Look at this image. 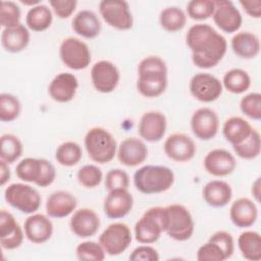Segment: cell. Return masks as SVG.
Wrapping results in <instances>:
<instances>
[{
	"label": "cell",
	"mask_w": 261,
	"mask_h": 261,
	"mask_svg": "<svg viewBox=\"0 0 261 261\" xmlns=\"http://www.w3.org/2000/svg\"><path fill=\"white\" fill-rule=\"evenodd\" d=\"M186 43L192 51L194 65L202 69L216 66L227 50L226 39L207 23L192 25L186 35Z\"/></svg>",
	"instance_id": "obj_1"
},
{
	"label": "cell",
	"mask_w": 261,
	"mask_h": 261,
	"mask_svg": "<svg viewBox=\"0 0 261 261\" xmlns=\"http://www.w3.org/2000/svg\"><path fill=\"white\" fill-rule=\"evenodd\" d=\"M137 90L146 98H156L164 93L167 87V66L165 61L150 55L141 60L138 66Z\"/></svg>",
	"instance_id": "obj_2"
},
{
	"label": "cell",
	"mask_w": 261,
	"mask_h": 261,
	"mask_svg": "<svg viewBox=\"0 0 261 261\" xmlns=\"http://www.w3.org/2000/svg\"><path fill=\"white\" fill-rule=\"evenodd\" d=\"M173 182V171L162 165H144L134 174L135 187L139 192L146 195L166 192Z\"/></svg>",
	"instance_id": "obj_3"
},
{
	"label": "cell",
	"mask_w": 261,
	"mask_h": 261,
	"mask_svg": "<svg viewBox=\"0 0 261 261\" xmlns=\"http://www.w3.org/2000/svg\"><path fill=\"white\" fill-rule=\"evenodd\" d=\"M84 142L89 158L96 163H108L116 155V140L104 127L95 126L90 128L85 136Z\"/></svg>",
	"instance_id": "obj_4"
},
{
	"label": "cell",
	"mask_w": 261,
	"mask_h": 261,
	"mask_svg": "<svg viewBox=\"0 0 261 261\" xmlns=\"http://www.w3.org/2000/svg\"><path fill=\"white\" fill-rule=\"evenodd\" d=\"M166 208L151 207L135 224V238L140 244L150 245L157 242L166 228Z\"/></svg>",
	"instance_id": "obj_5"
},
{
	"label": "cell",
	"mask_w": 261,
	"mask_h": 261,
	"mask_svg": "<svg viewBox=\"0 0 261 261\" xmlns=\"http://www.w3.org/2000/svg\"><path fill=\"white\" fill-rule=\"evenodd\" d=\"M167 220L165 232L174 241L185 242L194 233L195 223L192 214L181 204H170L165 207Z\"/></svg>",
	"instance_id": "obj_6"
},
{
	"label": "cell",
	"mask_w": 261,
	"mask_h": 261,
	"mask_svg": "<svg viewBox=\"0 0 261 261\" xmlns=\"http://www.w3.org/2000/svg\"><path fill=\"white\" fill-rule=\"evenodd\" d=\"M4 199L11 207L24 214L37 212L42 202L41 196L36 189L21 182L9 185L4 191Z\"/></svg>",
	"instance_id": "obj_7"
},
{
	"label": "cell",
	"mask_w": 261,
	"mask_h": 261,
	"mask_svg": "<svg viewBox=\"0 0 261 261\" xmlns=\"http://www.w3.org/2000/svg\"><path fill=\"white\" fill-rule=\"evenodd\" d=\"M59 56L63 64L73 70L87 68L92 60L89 46L74 37H67L62 40L59 46Z\"/></svg>",
	"instance_id": "obj_8"
},
{
	"label": "cell",
	"mask_w": 261,
	"mask_h": 261,
	"mask_svg": "<svg viewBox=\"0 0 261 261\" xmlns=\"http://www.w3.org/2000/svg\"><path fill=\"white\" fill-rule=\"evenodd\" d=\"M99 243L107 255L118 256L132 243L130 228L123 222L111 223L99 236Z\"/></svg>",
	"instance_id": "obj_9"
},
{
	"label": "cell",
	"mask_w": 261,
	"mask_h": 261,
	"mask_svg": "<svg viewBox=\"0 0 261 261\" xmlns=\"http://www.w3.org/2000/svg\"><path fill=\"white\" fill-rule=\"evenodd\" d=\"M99 12L104 21L119 31L133 28L134 19L128 3L121 0H103L99 3Z\"/></svg>",
	"instance_id": "obj_10"
},
{
	"label": "cell",
	"mask_w": 261,
	"mask_h": 261,
	"mask_svg": "<svg viewBox=\"0 0 261 261\" xmlns=\"http://www.w3.org/2000/svg\"><path fill=\"white\" fill-rule=\"evenodd\" d=\"M191 95L198 101L210 103L216 101L222 94V84L214 75L199 72L192 76L189 85Z\"/></svg>",
	"instance_id": "obj_11"
},
{
	"label": "cell",
	"mask_w": 261,
	"mask_h": 261,
	"mask_svg": "<svg viewBox=\"0 0 261 261\" xmlns=\"http://www.w3.org/2000/svg\"><path fill=\"white\" fill-rule=\"evenodd\" d=\"M120 79L119 70L114 63L108 60H100L91 68V81L96 91L108 94L118 86Z\"/></svg>",
	"instance_id": "obj_12"
},
{
	"label": "cell",
	"mask_w": 261,
	"mask_h": 261,
	"mask_svg": "<svg viewBox=\"0 0 261 261\" xmlns=\"http://www.w3.org/2000/svg\"><path fill=\"white\" fill-rule=\"evenodd\" d=\"M163 150L165 155L175 162H188L196 154L197 147L192 138L186 134L174 133L167 137Z\"/></svg>",
	"instance_id": "obj_13"
},
{
	"label": "cell",
	"mask_w": 261,
	"mask_h": 261,
	"mask_svg": "<svg viewBox=\"0 0 261 261\" xmlns=\"http://www.w3.org/2000/svg\"><path fill=\"white\" fill-rule=\"evenodd\" d=\"M219 128L217 113L208 107L197 109L191 117V129L196 138L202 141L213 139Z\"/></svg>",
	"instance_id": "obj_14"
},
{
	"label": "cell",
	"mask_w": 261,
	"mask_h": 261,
	"mask_svg": "<svg viewBox=\"0 0 261 261\" xmlns=\"http://www.w3.org/2000/svg\"><path fill=\"white\" fill-rule=\"evenodd\" d=\"M215 9L213 12L214 23L225 33H236L242 25L243 17L233 2L229 0H213Z\"/></svg>",
	"instance_id": "obj_15"
},
{
	"label": "cell",
	"mask_w": 261,
	"mask_h": 261,
	"mask_svg": "<svg viewBox=\"0 0 261 261\" xmlns=\"http://www.w3.org/2000/svg\"><path fill=\"white\" fill-rule=\"evenodd\" d=\"M167 120L160 111L145 112L139 121L138 132L142 139L147 142L155 143L160 141L165 135Z\"/></svg>",
	"instance_id": "obj_16"
},
{
	"label": "cell",
	"mask_w": 261,
	"mask_h": 261,
	"mask_svg": "<svg viewBox=\"0 0 261 261\" xmlns=\"http://www.w3.org/2000/svg\"><path fill=\"white\" fill-rule=\"evenodd\" d=\"M205 170L214 176H226L237 167L234 156L225 149L217 148L209 151L204 158Z\"/></svg>",
	"instance_id": "obj_17"
},
{
	"label": "cell",
	"mask_w": 261,
	"mask_h": 261,
	"mask_svg": "<svg viewBox=\"0 0 261 261\" xmlns=\"http://www.w3.org/2000/svg\"><path fill=\"white\" fill-rule=\"evenodd\" d=\"M134 198L127 189L109 191L103 204L105 215L111 219H119L126 216L133 209Z\"/></svg>",
	"instance_id": "obj_18"
},
{
	"label": "cell",
	"mask_w": 261,
	"mask_h": 261,
	"mask_svg": "<svg viewBox=\"0 0 261 261\" xmlns=\"http://www.w3.org/2000/svg\"><path fill=\"white\" fill-rule=\"evenodd\" d=\"M148 148L146 144L138 138H126L117 147L118 161L127 167L138 166L146 161Z\"/></svg>",
	"instance_id": "obj_19"
},
{
	"label": "cell",
	"mask_w": 261,
	"mask_h": 261,
	"mask_svg": "<svg viewBox=\"0 0 261 261\" xmlns=\"http://www.w3.org/2000/svg\"><path fill=\"white\" fill-rule=\"evenodd\" d=\"M23 232L15 217L5 209L0 211V245L4 250H14L20 247Z\"/></svg>",
	"instance_id": "obj_20"
},
{
	"label": "cell",
	"mask_w": 261,
	"mask_h": 261,
	"mask_svg": "<svg viewBox=\"0 0 261 261\" xmlns=\"http://www.w3.org/2000/svg\"><path fill=\"white\" fill-rule=\"evenodd\" d=\"M100 218L98 214L90 208H81L73 212L69 227L79 238H90L97 233L100 227Z\"/></svg>",
	"instance_id": "obj_21"
},
{
	"label": "cell",
	"mask_w": 261,
	"mask_h": 261,
	"mask_svg": "<svg viewBox=\"0 0 261 261\" xmlns=\"http://www.w3.org/2000/svg\"><path fill=\"white\" fill-rule=\"evenodd\" d=\"M77 87L79 81L73 73L60 72L50 82L48 93L54 101L67 103L74 98Z\"/></svg>",
	"instance_id": "obj_22"
},
{
	"label": "cell",
	"mask_w": 261,
	"mask_h": 261,
	"mask_svg": "<svg viewBox=\"0 0 261 261\" xmlns=\"http://www.w3.org/2000/svg\"><path fill=\"white\" fill-rule=\"evenodd\" d=\"M24 234L33 244H43L50 240L53 233L52 221L42 213H33L23 223Z\"/></svg>",
	"instance_id": "obj_23"
},
{
	"label": "cell",
	"mask_w": 261,
	"mask_h": 261,
	"mask_svg": "<svg viewBox=\"0 0 261 261\" xmlns=\"http://www.w3.org/2000/svg\"><path fill=\"white\" fill-rule=\"evenodd\" d=\"M229 218L238 227H250L258 218V208L251 199L247 197L239 198L229 208Z\"/></svg>",
	"instance_id": "obj_24"
},
{
	"label": "cell",
	"mask_w": 261,
	"mask_h": 261,
	"mask_svg": "<svg viewBox=\"0 0 261 261\" xmlns=\"http://www.w3.org/2000/svg\"><path fill=\"white\" fill-rule=\"evenodd\" d=\"M77 205L75 197L67 191H56L46 201V212L50 217L63 218L71 214Z\"/></svg>",
	"instance_id": "obj_25"
},
{
	"label": "cell",
	"mask_w": 261,
	"mask_h": 261,
	"mask_svg": "<svg viewBox=\"0 0 261 261\" xmlns=\"http://www.w3.org/2000/svg\"><path fill=\"white\" fill-rule=\"evenodd\" d=\"M202 197L209 206L221 208L230 202L232 198V190L224 180H210L204 186Z\"/></svg>",
	"instance_id": "obj_26"
},
{
	"label": "cell",
	"mask_w": 261,
	"mask_h": 261,
	"mask_svg": "<svg viewBox=\"0 0 261 261\" xmlns=\"http://www.w3.org/2000/svg\"><path fill=\"white\" fill-rule=\"evenodd\" d=\"M71 27L74 33L86 39H94L101 32V22L97 14L88 9L79 11L72 18Z\"/></svg>",
	"instance_id": "obj_27"
},
{
	"label": "cell",
	"mask_w": 261,
	"mask_h": 261,
	"mask_svg": "<svg viewBox=\"0 0 261 261\" xmlns=\"http://www.w3.org/2000/svg\"><path fill=\"white\" fill-rule=\"evenodd\" d=\"M233 53L243 59L255 58L260 52V40L251 32H239L230 41Z\"/></svg>",
	"instance_id": "obj_28"
},
{
	"label": "cell",
	"mask_w": 261,
	"mask_h": 261,
	"mask_svg": "<svg viewBox=\"0 0 261 261\" xmlns=\"http://www.w3.org/2000/svg\"><path fill=\"white\" fill-rule=\"evenodd\" d=\"M30 32L24 24L19 23L13 28L4 29L1 33V45L5 51L18 53L27 48L30 43Z\"/></svg>",
	"instance_id": "obj_29"
},
{
	"label": "cell",
	"mask_w": 261,
	"mask_h": 261,
	"mask_svg": "<svg viewBox=\"0 0 261 261\" xmlns=\"http://www.w3.org/2000/svg\"><path fill=\"white\" fill-rule=\"evenodd\" d=\"M253 126L241 116H231L227 118L222 126V134L225 140L232 146L245 141L252 133Z\"/></svg>",
	"instance_id": "obj_30"
},
{
	"label": "cell",
	"mask_w": 261,
	"mask_h": 261,
	"mask_svg": "<svg viewBox=\"0 0 261 261\" xmlns=\"http://www.w3.org/2000/svg\"><path fill=\"white\" fill-rule=\"evenodd\" d=\"M238 247L242 256L250 261L261 259V237L254 230H245L238 238Z\"/></svg>",
	"instance_id": "obj_31"
},
{
	"label": "cell",
	"mask_w": 261,
	"mask_h": 261,
	"mask_svg": "<svg viewBox=\"0 0 261 261\" xmlns=\"http://www.w3.org/2000/svg\"><path fill=\"white\" fill-rule=\"evenodd\" d=\"M53 21L51 9L44 4L31 7L25 16V24L33 32H43L50 28Z\"/></svg>",
	"instance_id": "obj_32"
},
{
	"label": "cell",
	"mask_w": 261,
	"mask_h": 261,
	"mask_svg": "<svg viewBox=\"0 0 261 261\" xmlns=\"http://www.w3.org/2000/svg\"><path fill=\"white\" fill-rule=\"evenodd\" d=\"M222 87L232 94L245 93L251 86L249 73L242 68H232L226 71L222 79Z\"/></svg>",
	"instance_id": "obj_33"
},
{
	"label": "cell",
	"mask_w": 261,
	"mask_h": 261,
	"mask_svg": "<svg viewBox=\"0 0 261 261\" xmlns=\"http://www.w3.org/2000/svg\"><path fill=\"white\" fill-rule=\"evenodd\" d=\"M43 169V158L27 157L15 167L16 176L24 182L38 184Z\"/></svg>",
	"instance_id": "obj_34"
},
{
	"label": "cell",
	"mask_w": 261,
	"mask_h": 261,
	"mask_svg": "<svg viewBox=\"0 0 261 261\" xmlns=\"http://www.w3.org/2000/svg\"><path fill=\"white\" fill-rule=\"evenodd\" d=\"M159 22L163 30L169 33H174L182 30L187 22L185 11L177 6H169L161 10Z\"/></svg>",
	"instance_id": "obj_35"
},
{
	"label": "cell",
	"mask_w": 261,
	"mask_h": 261,
	"mask_svg": "<svg viewBox=\"0 0 261 261\" xmlns=\"http://www.w3.org/2000/svg\"><path fill=\"white\" fill-rule=\"evenodd\" d=\"M83 158L82 147L72 141H67L60 144L55 152V159L61 165L65 167H71L77 164Z\"/></svg>",
	"instance_id": "obj_36"
},
{
	"label": "cell",
	"mask_w": 261,
	"mask_h": 261,
	"mask_svg": "<svg viewBox=\"0 0 261 261\" xmlns=\"http://www.w3.org/2000/svg\"><path fill=\"white\" fill-rule=\"evenodd\" d=\"M232 149L242 159L252 160L257 158L261 152L260 133L256 128H253L251 135L242 143L232 146Z\"/></svg>",
	"instance_id": "obj_37"
},
{
	"label": "cell",
	"mask_w": 261,
	"mask_h": 261,
	"mask_svg": "<svg viewBox=\"0 0 261 261\" xmlns=\"http://www.w3.org/2000/svg\"><path fill=\"white\" fill-rule=\"evenodd\" d=\"M20 140L11 134H4L0 138V157L8 164L15 162L22 154Z\"/></svg>",
	"instance_id": "obj_38"
},
{
	"label": "cell",
	"mask_w": 261,
	"mask_h": 261,
	"mask_svg": "<svg viewBox=\"0 0 261 261\" xmlns=\"http://www.w3.org/2000/svg\"><path fill=\"white\" fill-rule=\"evenodd\" d=\"M21 111V105L17 97L12 94L2 93L0 95V120L10 122L15 120Z\"/></svg>",
	"instance_id": "obj_39"
},
{
	"label": "cell",
	"mask_w": 261,
	"mask_h": 261,
	"mask_svg": "<svg viewBox=\"0 0 261 261\" xmlns=\"http://www.w3.org/2000/svg\"><path fill=\"white\" fill-rule=\"evenodd\" d=\"M75 255L79 260L88 261H103L106 253L100 243L93 241H86L77 245Z\"/></svg>",
	"instance_id": "obj_40"
},
{
	"label": "cell",
	"mask_w": 261,
	"mask_h": 261,
	"mask_svg": "<svg viewBox=\"0 0 261 261\" xmlns=\"http://www.w3.org/2000/svg\"><path fill=\"white\" fill-rule=\"evenodd\" d=\"M215 9L212 0H192L187 4L188 16L194 20L208 19L213 15Z\"/></svg>",
	"instance_id": "obj_41"
},
{
	"label": "cell",
	"mask_w": 261,
	"mask_h": 261,
	"mask_svg": "<svg viewBox=\"0 0 261 261\" xmlns=\"http://www.w3.org/2000/svg\"><path fill=\"white\" fill-rule=\"evenodd\" d=\"M76 178L83 187L87 189H94L101 184L103 173L98 166L94 164H87L79 169Z\"/></svg>",
	"instance_id": "obj_42"
},
{
	"label": "cell",
	"mask_w": 261,
	"mask_h": 261,
	"mask_svg": "<svg viewBox=\"0 0 261 261\" xmlns=\"http://www.w3.org/2000/svg\"><path fill=\"white\" fill-rule=\"evenodd\" d=\"M20 8L13 1H1L0 24L4 29L13 28L20 23Z\"/></svg>",
	"instance_id": "obj_43"
},
{
	"label": "cell",
	"mask_w": 261,
	"mask_h": 261,
	"mask_svg": "<svg viewBox=\"0 0 261 261\" xmlns=\"http://www.w3.org/2000/svg\"><path fill=\"white\" fill-rule=\"evenodd\" d=\"M240 108L243 114L254 120L261 119V94L252 92L245 95L240 101Z\"/></svg>",
	"instance_id": "obj_44"
},
{
	"label": "cell",
	"mask_w": 261,
	"mask_h": 261,
	"mask_svg": "<svg viewBox=\"0 0 261 261\" xmlns=\"http://www.w3.org/2000/svg\"><path fill=\"white\" fill-rule=\"evenodd\" d=\"M128 185L129 176L124 170L119 168H113L106 173L105 188L108 192L118 189H127Z\"/></svg>",
	"instance_id": "obj_45"
},
{
	"label": "cell",
	"mask_w": 261,
	"mask_h": 261,
	"mask_svg": "<svg viewBox=\"0 0 261 261\" xmlns=\"http://www.w3.org/2000/svg\"><path fill=\"white\" fill-rule=\"evenodd\" d=\"M208 241L216 244L221 249L226 259L232 256L234 251V243H233V238L229 232L225 230H218L214 232L209 238Z\"/></svg>",
	"instance_id": "obj_46"
},
{
	"label": "cell",
	"mask_w": 261,
	"mask_h": 261,
	"mask_svg": "<svg viewBox=\"0 0 261 261\" xmlns=\"http://www.w3.org/2000/svg\"><path fill=\"white\" fill-rule=\"evenodd\" d=\"M198 261H224L226 260L221 249L212 242L202 245L197 251Z\"/></svg>",
	"instance_id": "obj_47"
},
{
	"label": "cell",
	"mask_w": 261,
	"mask_h": 261,
	"mask_svg": "<svg viewBox=\"0 0 261 261\" xmlns=\"http://www.w3.org/2000/svg\"><path fill=\"white\" fill-rule=\"evenodd\" d=\"M49 4L54 13L59 18L69 17L76 8V0H49Z\"/></svg>",
	"instance_id": "obj_48"
},
{
	"label": "cell",
	"mask_w": 261,
	"mask_h": 261,
	"mask_svg": "<svg viewBox=\"0 0 261 261\" xmlns=\"http://www.w3.org/2000/svg\"><path fill=\"white\" fill-rule=\"evenodd\" d=\"M128 259L132 261H158L159 254L155 248L143 244V246L134 249Z\"/></svg>",
	"instance_id": "obj_49"
},
{
	"label": "cell",
	"mask_w": 261,
	"mask_h": 261,
	"mask_svg": "<svg viewBox=\"0 0 261 261\" xmlns=\"http://www.w3.org/2000/svg\"><path fill=\"white\" fill-rule=\"evenodd\" d=\"M240 4L249 16L253 18L261 17V1L260 0H241Z\"/></svg>",
	"instance_id": "obj_50"
},
{
	"label": "cell",
	"mask_w": 261,
	"mask_h": 261,
	"mask_svg": "<svg viewBox=\"0 0 261 261\" xmlns=\"http://www.w3.org/2000/svg\"><path fill=\"white\" fill-rule=\"evenodd\" d=\"M10 168L8 166V163L0 160V186L3 187L9 179H10Z\"/></svg>",
	"instance_id": "obj_51"
},
{
	"label": "cell",
	"mask_w": 261,
	"mask_h": 261,
	"mask_svg": "<svg viewBox=\"0 0 261 261\" xmlns=\"http://www.w3.org/2000/svg\"><path fill=\"white\" fill-rule=\"evenodd\" d=\"M260 187H261V185H260V177H257L255 179V181L253 182L252 189H251V193H252L253 197L255 198V200L257 202L260 201Z\"/></svg>",
	"instance_id": "obj_52"
},
{
	"label": "cell",
	"mask_w": 261,
	"mask_h": 261,
	"mask_svg": "<svg viewBox=\"0 0 261 261\" xmlns=\"http://www.w3.org/2000/svg\"><path fill=\"white\" fill-rule=\"evenodd\" d=\"M20 2L22 3V4H24V5H31L32 7H34V6H36V5H39V4H41V2L39 1V0H35V1H33V0H30V1H23V0H20Z\"/></svg>",
	"instance_id": "obj_53"
}]
</instances>
